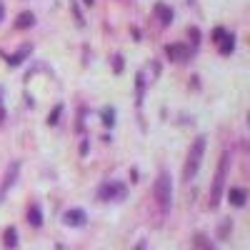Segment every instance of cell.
Instances as JSON below:
<instances>
[{
  "instance_id": "6da1fadb",
  "label": "cell",
  "mask_w": 250,
  "mask_h": 250,
  "mask_svg": "<svg viewBox=\"0 0 250 250\" xmlns=\"http://www.w3.org/2000/svg\"><path fill=\"white\" fill-rule=\"evenodd\" d=\"M205 135H198L190 145V150H188V158H185V168H183V180L190 183L198 170H200V163H203V155H205Z\"/></svg>"
},
{
  "instance_id": "7a4b0ae2",
  "label": "cell",
  "mask_w": 250,
  "mask_h": 250,
  "mask_svg": "<svg viewBox=\"0 0 250 250\" xmlns=\"http://www.w3.org/2000/svg\"><path fill=\"white\" fill-rule=\"evenodd\" d=\"M228 163H230V155L223 153L220 163H218V170H215V178H213V185H210V195H208L210 210H215L220 205V198H223V190H225V178H228Z\"/></svg>"
},
{
  "instance_id": "3957f363",
  "label": "cell",
  "mask_w": 250,
  "mask_h": 250,
  "mask_svg": "<svg viewBox=\"0 0 250 250\" xmlns=\"http://www.w3.org/2000/svg\"><path fill=\"white\" fill-rule=\"evenodd\" d=\"M153 195H155V203L160 205V210H170V203H173V180L168 173H160L158 180H155V188H153Z\"/></svg>"
},
{
  "instance_id": "277c9868",
  "label": "cell",
  "mask_w": 250,
  "mask_h": 250,
  "mask_svg": "<svg viewBox=\"0 0 250 250\" xmlns=\"http://www.w3.org/2000/svg\"><path fill=\"white\" fill-rule=\"evenodd\" d=\"M125 195H128V188L118 180H108L98 188V200H103V203H110V200L118 203V200H125Z\"/></svg>"
},
{
  "instance_id": "5b68a950",
  "label": "cell",
  "mask_w": 250,
  "mask_h": 250,
  "mask_svg": "<svg viewBox=\"0 0 250 250\" xmlns=\"http://www.w3.org/2000/svg\"><path fill=\"white\" fill-rule=\"evenodd\" d=\"M88 215L85 210H80V208H70V210L62 213V223H65L68 228H80V225H85Z\"/></svg>"
},
{
  "instance_id": "8992f818",
  "label": "cell",
  "mask_w": 250,
  "mask_h": 250,
  "mask_svg": "<svg viewBox=\"0 0 250 250\" xmlns=\"http://www.w3.org/2000/svg\"><path fill=\"white\" fill-rule=\"evenodd\" d=\"M165 55H168L173 62H185V60H190V48L183 45V43H175V45L165 48Z\"/></svg>"
},
{
  "instance_id": "52a82bcc",
  "label": "cell",
  "mask_w": 250,
  "mask_h": 250,
  "mask_svg": "<svg viewBox=\"0 0 250 250\" xmlns=\"http://www.w3.org/2000/svg\"><path fill=\"white\" fill-rule=\"evenodd\" d=\"M228 200H230V205H235V208H243L245 200H248V190L245 188H230V190H228Z\"/></svg>"
},
{
  "instance_id": "ba28073f",
  "label": "cell",
  "mask_w": 250,
  "mask_h": 250,
  "mask_svg": "<svg viewBox=\"0 0 250 250\" xmlns=\"http://www.w3.org/2000/svg\"><path fill=\"white\" fill-rule=\"evenodd\" d=\"M153 10H155V15H158V20H160V25H170V23H173V10L165 5V3H158Z\"/></svg>"
},
{
  "instance_id": "9c48e42d",
  "label": "cell",
  "mask_w": 250,
  "mask_h": 250,
  "mask_svg": "<svg viewBox=\"0 0 250 250\" xmlns=\"http://www.w3.org/2000/svg\"><path fill=\"white\" fill-rule=\"evenodd\" d=\"M30 53H33V48H30V45H23V48H20L18 53H13V55H8V65H10V68H15V65H20V62H23V60H25V58H28Z\"/></svg>"
},
{
  "instance_id": "30bf717a",
  "label": "cell",
  "mask_w": 250,
  "mask_h": 250,
  "mask_svg": "<svg viewBox=\"0 0 250 250\" xmlns=\"http://www.w3.org/2000/svg\"><path fill=\"white\" fill-rule=\"evenodd\" d=\"M33 25H35V15H33L30 10L20 13L18 20H15V28H18V30H25V28H33Z\"/></svg>"
},
{
  "instance_id": "8fae6325",
  "label": "cell",
  "mask_w": 250,
  "mask_h": 250,
  "mask_svg": "<svg viewBox=\"0 0 250 250\" xmlns=\"http://www.w3.org/2000/svg\"><path fill=\"white\" fill-rule=\"evenodd\" d=\"M28 223H30L33 228L43 225V213H40V205H38V203H33V205L28 208Z\"/></svg>"
},
{
  "instance_id": "7c38bea8",
  "label": "cell",
  "mask_w": 250,
  "mask_h": 250,
  "mask_svg": "<svg viewBox=\"0 0 250 250\" xmlns=\"http://www.w3.org/2000/svg\"><path fill=\"white\" fill-rule=\"evenodd\" d=\"M218 45V50H220V55H230L233 50H235V38L230 35V33H228L223 40H220V43H215Z\"/></svg>"
},
{
  "instance_id": "4fadbf2b",
  "label": "cell",
  "mask_w": 250,
  "mask_h": 250,
  "mask_svg": "<svg viewBox=\"0 0 250 250\" xmlns=\"http://www.w3.org/2000/svg\"><path fill=\"white\" fill-rule=\"evenodd\" d=\"M3 240H5V248H18V230L15 228H5Z\"/></svg>"
},
{
  "instance_id": "5bb4252c",
  "label": "cell",
  "mask_w": 250,
  "mask_h": 250,
  "mask_svg": "<svg viewBox=\"0 0 250 250\" xmlns=\"http://www.w3.org/2000/svg\"><path fill=\"white\" fill-rule=\"evenodd\" d=\"M193 245H195V250H215L213 243L208 240L205 235H195V238H193Z\"/></svg>"
},
{
  "instance_id": "9a60e30c",
  "label": "cell",
  "mask_w": 250,
  "mask_h": 250,
  "mask_svg": "<svg viewBox=\"0 0 250 250\" xmlns=\"http://www.w3.org/2000/svg\"><path fill=\"white\" fill-rule=\"evenodd\" d=\"M113 118H115V110L113 108H103V125H113L115 123Z\"/></svg>"
},
{
  "instance_id": "2e32d148",
  "label": "cell",
  "mask_w": 250,
  "mask_h": 250,
  "mask_svg": "<svg viewBox=\"0 0 250 250\" xmlns=\"http://www.w3.org/2000/svg\"><path fill=\"white\" fill-rule=\"evenodd\" d=\"M225 35H228V30H225V28H215V30H213V43H220V40H223Z\"/></svg>"
},
{
  "instance_id": "e0dca14e",
  "label": "cell",
  "mask_w": 250,
  "mask_h": 250,
  "mask_svg": "<svg viewBox=\"0 0 250 250\" xmlns=\"http://www.w3.org/2000/svg\"><path fill=\"white\" fill-rule=\"evenodd\" d=\"M60 110H62V108L58 105V108L53 110V115H48V123H50V125H55V123H58V115H60Z\"/></svg>"
},
{
  "instance_id": "ac0fdd59",
  "label": "cell",
  "mask_w": 250,
  "mask_h": 250,
  "mask_svg": "<svg viewBox=\"0 0 250 250\" xmlns=\"http://www.w3.org/2000/svg\"><path fill=\"white\" fill-rule=\"evenodd\" d=\"M230 228H233L230 223H225V225L220 228V238H225V235H228V230H230Z\"/></svg>"
},
{
  "instance_id": "d6986e66",
  "label": "cell",
  "mask_w": 250,
  "mask_h": 250,
  "mask_svg": "<svg viewBox=\"0 0 250 250\" xmlns=\"http://www.w3.org/2000/svg\"><path fill=\"white\" fill-rule=\"evenodd\" d=\"M123 68V58L120 55H115V70H120Z\"/></svg>"
},
{
  "instance_id": "ffe728a7",
  "label": "cell",
  "mask_w": 250,
  "mask_h": 250,
  "mask_svg": "<svg viewBox=\"0 0 250 250\" xmlns=\"http://www.w3.org/2000/svg\"><path fill=\"white\" fill-rule=\"evenodd\" d=\"M3 123H5V108L0 105V125H3Z\"/></svg>"
},
{
  "instance_id": "44dd1931",
  "label": "cell",
  "mask_w": 250,
  "mask_h": 250,
  "mask_svg": "<svg viewBox=\"0 0 250 250\" xmlns=\"http://www.w3.org/2000/svg\"><path fill=\"white\" fill-rule=\"evenodd\" d=\"M3 15H5V8H3V3H0V20H3Z\"/></svg>"
},
{
  "instance_id": "7402d4cb",
  "label": "cell",
  "mask_w": 250,
  "mask_h": 250,
  "mask_svg": "<svg viewBox=\"0 0 250 250\" xmlns=\"http://www.w3.org/2000/svg\"><path fill=\"white\" fill-rule=\"evenodd\" d=\"M83 3H85V5H90V3H93V0H83Z\"/></svg>"
}]
</instances>
